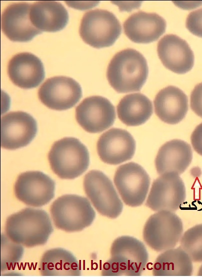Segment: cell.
<instances>
[{
	"instance_id": "obj_1",
	"label": "cell",
	"mask_w": 202,
	"mask_h": 277,
	"mask_svg": "<svg viewBox=\"0 0 202 277\" xmlns=\"http://www.w3.org/2000/svg\"><path fill=\"white\" fill-rule=\"evenodd\" d=\"M5 229L6 235L11 240L28 247L46 244L54 231L48 213L31 207L10 215Z\"/></svg>"
},
{
	"instance_id": "obj_2",
	"label": "cell",
	"mask_w": 202,
	"mask_h": 277,
	"mask_svg": "<svg viewBox=\"0 0 202 277\" xmlns=\"http://www.w3.org/2000/svg\"><path fill=\"white\" fill-rule=\"evenodd\" d=\"M146 59L138 51L126 49L116 53L108 67L106 77L118 93L139 91L148 76Z\"/></svg>"
},
{
	"instance_id": "obj_3",
	"label": "cell",
	"mask_w": 202,
	"mask_h": 277,
	"mask_svg": "<svg viewBox=\"0 0 202 277\" xmlns=\"http://www.w3.org/2000/svg\"><path fill=\"white\" fill-rule=\"evenodd\" d=\"M110 253V258L102 266V276H140L148 260L144 243L128 235L116 238L111 245Z\"/></svg>"
},
{
	"instance_id": "obj_4",
	"label": "cell",
	"mask_w": 202,
	"mask_h": 277,
	"mask_svg": "<svg viewBox=\"0 0 202 277\" xmlns=\"http://www.w3.org/2000/svg\"><path fill=\"white\" fill-rule=\"evenodd\" d=\"M48 159L51 169L60 178L72 179L88 168L90 156L88 149L78 139L66 137L54 143Z\"/></svg>"
},
{
	"instance_id": "obj_5",
	"label": "cell",
	"mask_w": 202,
	"mask_h": 277,
	"mask_svg": "<svg viewBox=\"0 0 202 277\" xmlns=\"http://www.w3.org/2000/svg\"><path fill=\"white\" fill-rule=\"evenodd\" d=\"M55 226L66 232L81 231L94 221L96 212L86 197L66 194L56 199L50 208Z\"/></svg>"
},
{
	"instance_id": "obj_6",
	"label": "cell",
	"mask_w": 202,
	"mask_h": 277,
	"mask_svg": "<svg viewBox=\"0 0 202 277\" xmlns=\"http://www.w3.org/2000/svg\"><path fill=\"white\" fill-rule=\"evenodd\" d=\"M183 233L181 219L174 212L157 211L149 217L143 229V239L153 250L163 252L176 247Z\"/></svg>"
},
{
	"instance_id": "obj_7",
	"label": "cell",
	"mask_w": 202,
	"mask_h": 277,
	"mask_svg": "<svg viewBox=\"0 0 202 277\" xmlns=\"http://www.w3.org/2000/svg\"><path fill=\"white\" fill-rule=\"evenodd\" d=\"M121 33V25L115 15L101 9L86 12L82 19L80 28L82 40L96 48L112 46Z\"/></svg>"
},
{
	"instance_id": "obj_8",
	"label": "cell",
	"mask_w": 202,
	"mask_h": 277,
	"mask_svg": "<svg viewBox=\"0 0 202 277\" xmlns=\"http://www.w3.org/2000/svg\"><path fill=\"white\" fill-rule=\"evenodd\" d=\"M84 188L93 206L102 215L114 219L122 212L123 203L110 179L102 172L92 170L84 179Z\"/></svg>"
},
{
	"instance_id": "obj_9",
	"label": "cell",
	"mask_w": 202,
	"mask_h": 277,
	"mask_svg": "<svg viewBox=\"0 0 202 277\" xmlns=\"http://www.w3.org/2000/svg\"><path fill=\"white\" fill-rule=\"evenodd\" d=\"M114 181L123 202L129 206L138 207L146 198L150 179L141 165L130 162L117 168Z\"/></svg>"
},
{
	"instance_id": "obj_10",
	"label": "cell",
	"mask_w": 202,
	"mask_h": 277,
	"mask_svg": "<svg viewBox=\"0 0 202 277\" xmlns=\"http://www.w3.org/2000/svg\"><path fill=\"white\" fill-rule=\"evenodd\" d=\"M185 185L179 175L170 172L160 175L152 182L146 205L154 211L178 210L185 201Z\"/></svg>"
},
{
	"instance_id": "obj_11",
	"label": "cell",
	"mask_w": 202,
	"mask_h": 277,
	"mask_svg": "<svg viewBox=\"0 0 202 277\" xmlns=\"http://www.w3.org/2000/svg\"><path fill=\"white\" fill-rule=\"evenodd\" d=\"M54 181L40 171L21 173L14 186L17 199L32 207H41L48 204L54 197Z\"/></svg>"
},
{
	"instance_id": "obj_12",
	"label": "cell",
	"mask_w": 202,
	"mask_h": 277,
	"mask_svg": "<svg viewBox=\"0 0 202 277\" xmlns=\"http://www.w3.org/2000/svg\"><path fill=\"white\" fill-rule=\"evenodd\" d=\"M38 98L48 108L65 110L74 107L82 96L80 85L74 79L66 76L48 79L38 90Z\"/></svg>"
},
{
	"instance_id": "obj_13",
	"label": "cell",
	"mask_w": 202,
	"mask_h": 277,
	"mask_svg": "<svg viewBox=\"0 0 202 277\" xmlns=\"http://www.w3.org/2000/svg\"><path fill=\"white\" fill-rule=\"evenodd\" d=\"M76 117L86 131L99 133L114 124L115 109L108 99L100 96H91L84 99L76 108Z\"/></svg>"
},
{
	"instance_id": "obj_14",
	"label": "cell",
	"mask_w": 202,
	"mask_h": 277,
	"mask_svg": "<svg viewBox=\"0 0 202 277\" xmlns=\"http://www.w3.org/2000/svg\"><path fill=\"white\" fill-rule=\"evenodd\" d=\"M1 146L14 150L28 145L35 137L37 123L23 111L10 112L1 118Z\"/></svg>"
},
{
	"instance_id": "obj_15",
	"label": "cell",
	"mask_w": 202,
	"mask_h": 277,
	"mask_svg": "<svg viewBox=\"0 0 202 277\" xmlns=\"http://www.w3.org/2000/svg\"><path fill=\"white\" fill-rule=\"evenodd\" d=\"M136 146V141L130 133L124 129L113 128L100 136L97 150L104 162L118 165L132 158Z\"/></svg>"
},
{
	"instance_id": "obj_16",
	"label": "cell",
	"mask_w": 202,
	"mask_h": 277,
	"mask_svg": "<svg viewBox=\"0 0 202 277\" xmlns=\"http://www.w3.org/2000/svg\"><path fill=\"white\" fill-rule=\"evenodd\" d=\"M31 5L26 3H14L3 12L1 17L2 30L10 40L26 42L42 33L30 21Z\"/></svg>"
},
{
	"instance_id": "obj_17",
	"label": "cell",
	"mask_w": 202,
	"mask_h": 277,
	"mask_svg": "<svg viewBox=\"0 0 202 277\" xmlns=\"http://www.w3.org/2000/svg\"><path fill=\"white\" fill-rule=\"evenodd\" d=\"M162 64L174 73L182 74L190 71L194 64V55L187 42L176 35L163 37L157 47Z\"/></svg>"
},
{
	"instance_id": "obj_18",
	"label": "cell",
	"mask_w": 202,
	"mask_h": 277,
	"mask_svg": "<svg viewBox=\"0 0 202 277\" xmlns=\"http://www.w3.org/2000/svg\"><path fill=\"white\" fill-rule=\"evenodd\" d=\"M123 26L124 34L132 41L147 44L156 41L165 32L166 22L156 13L140 11L130 16Z\"/></svg>"
},
{
	"instance_id": "obj_19",
	"label": "cell",
	"mask_w": 202,
	"mask_h": 277,
	"mask_svg": "<svg viewBox=\"0 0 202 277\" xmlns=\"http://www.w3.org/2000/svg\"><path fill=\"white\" fill-rule=\"evenodd\" d=\"M8 73L14 84L23 89L38 87L45 77L41 60L30 53H20L10 61Z\"/></svg>"
},
{
	"instance_id": "obj_20",
	"label": "cell",
	"mask_w": 202,
	"mask_h": 277,
	"mask_svg": "<svg viewBox=\"0 0 202 277\" xmlns=\"http://www.w3.org/2000/svg\"><path fill=\"white\" fill-rule=\"evenodd\" d=\"M192 159L190 145L182 140L173 139L160 147L155 159V166L160 175L170 172L180 175L189 166Z\"/></svg>"
},
{
	"instance_id": "obj_21",
	"label": "cell",
	"mask_w": 202,
	"mask_h": 277,
	"mask_svg": "<svg viewBox=\"0 0 202 277\" xmlns=\"http://www.w3.org/2000/svg\"><path fill=\"white\" fill-rule=\"evenodd\" d=\"M154 112L164 122L176 124L185 117L188 110V99L180 88L168 86L160 90L154 101Z\"/></svg>"
},
{
	"instance_id": "obj_22",
	"label": "cell",
	"mask_w": 202,
	"mask_h": 277,
	"mask_svg": "<svg viewBox=\"0 0 202 277\" xmlns=\"http://www.w3.org/2000/svg\"><path fill=\"white\" fill-rule=\"evenodd\" d=\"M32 25L40 31L56 32L62 30L68 21V14L62 4L56 1H38L30 11Z\"/></svg>"
},
{
	"instance_id": "obj_23",
	"label": "cell",
	"mask_w": 202,
	"mask_h": 277,
	"mask_svg": "<svg viewBox=\"0 0 202 277\" xmlns=\"http://www.w3.org/2000/svg\"><path fill=\"white\" fill-rule=\"evenodd\" d=\"M42 276H80V266L75 256L61 247L49 249L42 254L39 263Z\"/></svg>"
},
{
	"instance_id": "obj_24",
	"label": "cell",
	"mask_w": 202,
	"mask_h": 277,
	"mask_svg": "<svg viewBox=\"0 0 202 277\" xmlns=\"http://www.w3.org/2000/svg\"><path fill=\"white\" fill-rule=\"evenodd\" d=\"M152 274L157 276H188L193 271L192 261L180 247L162 252L156 259Z\"/></svg>"
},
{
	"instance_id": "obj_25",
	"label": "cell",
	"mask_w": 202,
	"mask_h": 277,
	"mask_svg": "<svg viewBox=\"0 0 202 277\" xmlns=\"http://www.w3.org/2000/svg\"><path fill=\"white\" fill-rule=\"evenodd\" d=\"M153 108L151 101L144 95L132 93L124 96L117 106L119 119L128 126L144 124L150 117Z\"/></svg>"
},
{
	"instance_id": "obj_26",
	"label": "cell",
	"mask_w": 202,
	"mask_h": 277,
	"mask_svg": "<svg viewBox=\"0 0 202 277\" xmlns=\"http://www.w3.org/2000/svg\"><path fill=\"white\" fill-rule=\"evenodd\" d=\"M180 247L194 262L202 261V223L186 231L180 240Z\"/></svg>"
},
{
	"instance_id": "obj_27",
	"label": "cell",
	"mask_w": 202,
	"mask_h": 277,
	"mask_svg": "<svg viewBox=\"0 0 202 277\" xmlns=\"http://www.w3.org/2000/svg\"><path fill=\"white\" fill-rule=\"evenodd\" d=\"M22 245L12 241L3 233L1 234V271L14 267L16 264L21 260L24 253V248Z\"/></svg>"
},
{
	"instance_id": "obj_28",
	"label": "cell",
	"mask_w": 202,
	"mask_h": 277,
	"mask_svg": "<svg viewBox=\"0 0 202 277\" xmlns=\"http://www.w3.org/2000/svg\"><path fill=\"white\" fill-rule=\"evenodd\" d=\"M186 27L194 35L202 38V8L189 14L186 20Z\"/></svg>"
},
{
	"instance_id": "obj_29",
	"label": "cell",
	"mask_w": 202,
	"mask_h": 277,
	"mask_svg": "<svg viewBox=\"0 0 202 277\" xmlns=\"http://www.w3.org/2000/svg\"><path fill=\"white\" fill-rule=\"evenodd\" d=\"M190 105L194 113L202 118V82L197 84L192 91Z\"/></svg>"
},
{
	"instance_id": "obj_30",
	"label": "cell",
	"mask_w": 202,
	"mask_h": 277,
	"mask_svg": "<svg viewBox=\"0 0 202 277\" xmlns=\"http://www.w3.org/2000/svg\"><path fill=\"white\" fill-rule=\"evenodd\" d=\"M190 141L194 151L202 156V123L198 124L193 131Z\"/></svg>"
},
{
	"instance_id": "obj_31",
	"label": "cell",
	"mask_w": 202,
	"mask_h": 277,
	"mask_svg": "<svg viewBox=\"0 0 202 277\" xmlns=\"http://www.w3.org/2000/svg\"><path fill=\"white\" fill-rule=\"evenodd\" d=\"M198 276H202V264L200 266L198 273Z\"/></svg>"
}]
</instances>
